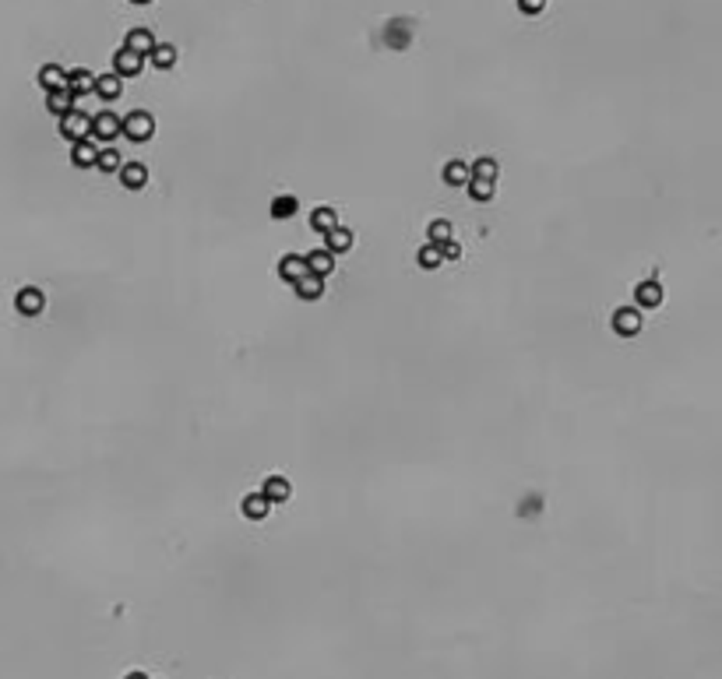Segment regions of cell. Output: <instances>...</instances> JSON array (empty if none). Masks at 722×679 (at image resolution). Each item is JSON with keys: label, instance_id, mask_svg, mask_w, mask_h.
I'll list each match as a JSON object with an SVG mask.
<instances>
[{"label": "cell", "instance_id": "8", "mask_svg": "<svg viewBox=\"0 0 722 679\" xmlns=\"http://www.w3.org/2000/svg\"><path fill=\"white\" fill-rule=\"evenodd\" d=\"M634 300H638V306H645V310H655L659 303H662V286L655 278H648V281H641V286L634 289Z\"/></svg>", "mask_w": 722, "mask_h": 679}, {"label": "cell", "instance_id": "18", "mask_svg": "<svg viewBox=\"0 0 722 679\" xmlns=\"http://www.w3.org/2000/svg\"><path fill=\"white\" fill-rule=\"evenodd\" d=\"M469 173H472V180H486V183H497V173H501V165H497V158H476L472 165H469Z\"/></svg>", "mask_w": 722, "mask_h": 679}, {"label": "cell", "instance_id": "10", "mask_svg": "<svg viewBox=\"0 0 722 679\" xmlns=\"http://www.w3.org/2000/svg\"><path fill=\"white\" fill-rule=\"evenodd\" d=\"M117 173H120V180H124L127 190H141V187L148 183V169H145L141 162H127V165L117 169Z\"/></svg>", "mask_w": 722, "mask_h": 679}, {"label": "cell", "instance_id": "9", "mask_svg": "<svg viewBox=\"0 0 722 679\" xmlns=\"http://www.w3.org/2000/svg\"><path fill=\"white\" fill-rule=\"evenodd\" d=\"M95 158H99V148H95V141H74L71 145V162L78 165V169H92L95 165Z\"/></svg>", "mask_w": 722, "mask_h": 679}, {"label": "cell", "instance_id": "7", "mask_svg": "<svg viewBox=\"0 0 722 679\" xmlns=\"http://www.w3.org/2000/svg\"><path fill=\"white\" fill-rule=\"evenodd\" d=\"M279 275L289 281V286H296V281H300L303 275H310V271H307V257H300V254H286V257L279 261Z\"/></svg>", "mask_w": 722, "mask_h": 679}, {"label": "cell", "instance_id": "3", "mask_svg": "<svg viewBox=\"0 0 722 679\" xmlns=\"http://www.w3.org/2000/svg\"><path fill=\"white\" fill-rule=\"evenodd\" d=\"M61 134L74 145V141H85L88 138V117L81 109H71V113H64L61 117Z\"/></svg>", "mask_w": 722, "mask_h": 679}, {"label": "cell", "instance_id": "4", "mask_svg": "<svg viewBox=\"0 0 722 679\" xmlns=\"http://www.w3.org/2000/svg\"><path fill=\"white\" fill-rule=\"evenodd\" d=\"M141 67H145V56H138V53H131V49H117V56H113V74H117L120 81H124V78H138Z\"/></svg>", "mask_w": 722, "mask_h": 679}, {"label": "cell", "instance_id": "29", "mask_svg": "<svg viewBox=\"0 0 722 679\" xmlns=\"http://www.w3.org/2000/svg\"><path fill=\"white\" fill-rule=\"evenodd\" d=\"M465 187H469V197H472V201H493V183H486V180H469Z\"/></svg>", "mask_w": 722, "mask_h": 679}, {"label": "cell", "instance_id": "16", "mask_svg": "<svg viewBox=\"0 0 722 679\" xmlns=\"http://www.w3.org/2000/svg\"><path fill=\"white\" fill-rule=\"evenodd\" d=\"M324 250L328 254H346V250H353V233L342 229V225H335L331 233H324Z\"/></svg>", "mask_w": 722, "mask_h": 679}, {"label": "cell", "instance_id": "25", "mask_svg": "<svg viewBox=\"0 0 722 679\" xmlns=\"http://www.w3.org/2000/svg\"><path fill=\"white\" fill-rule=\"evenodd\" d=\"M148 56H152V64H155L159 71H170V67L177 64V49H173L170 42H162V46H155V49H152Z\"/></svg>", "mask_w": 722, "mask_h": 679}, {"label": "cell", "instance_id": "33", "mask_svg": "<svg viewBox=\"0 0 722 679\" xmlns=\"http://www.w3.org/2000/svg\"><path fill=\"white\" fill-rule=\"evenodd\" d=\"M131 4H152V0H131Z\"/></svg>", "mask_w": 722, "mask_h": 679}, {"label": "cell", "instance_id": "30", "mask_svg": "<svg viewBox=\"0 0 722 679\" xmlns=\"http://www.w3.org/2000/svg\"><path fill=\"white\" fill-rule=\"evenodd\" d=\"M440 257H448V261H455V257H462V247H458L455 240H448V243H440Z\"/></svg>", "mask_w": 722, "mask_h": 679}, {"label": "cell", "instance_id": "6", "mask_svg": "<svg viewBox=\"0 0 722 679\" xmlns=\"http://www.w3.org/2000/svg\"><path fill=\"white\" fill-rule=\"evenodd\" d=\"M15 306H18V313H25V317H39L42 310H46V296H42V289H22L18 296H15Z\"/></svg>", "mask_w": 722, "mask_h": 679}, {"label": "cell", "instance_id": "27", "mask_svg": "<svg viewBox=\"0 0 722 679\" xmlns=\"http://www.w3.org/2000/svg\"><path fill=\"white\" fill-rule=\"evenodd\" d=\"M95 165L102 169V173H117V169L124 165V158H120V152H117V148H102V152H99V158H95Z\"/></svg>", "mask_w": 722, "mask_h": 679}, {"label": "cell", "instance_id": "15", "mask_svg": "<svg viewBox=\"0 0 722 679\" xmlns=\"http://www.w3.org/2000/svg\"><path fill=\"white\" fill-rule=\"evenodd\" d=\"M67 92L78 99V95H88V92H95V74L92 71H85V67H78V71H71L67 74Z\"/></svg>", "mask_w": 722, "mask_h": 679}, {"label": "cell", "instance_id": "21", "mask_svg": "<svg viewBox=\"0 0 722 679\" xmlns=\"http://www.w3.org/2000/svg\"><path fill=\"white\" fill-rule=\"evenodd\" d=\"M310 225H314L317 233H331V229L339 225L335 208H324V204H321V208H314V211H310Z\"/></svg>", "mask_w": 722, "mask_h": 679}, {"label": "cell", "instance_id": "19", "mask_svg": "<svg viewBox=\"0 0 722 679\" xmlns=\"http://www.w3.org/2000/svg\"><path fill=\"white\" fill-rule=\"evenodd\" d=\"M46 109L57 113V117H64V113L74 109V95H71L67 88H61V92H46Z\"/></svg>", "mask_w": 722, "mask_h": 679}, {"label": "cell", "instance_id": "12", "mask_svg": "<svg viewBox=\"0 0 722 679\" xmlns=\"http://www.w3.org/2000/svg\"><path fill=\"white\" fill-rule=\"evenodd\" d=\"M261 496H264L268 503H286V500H289V482H286L282 475H268L264 486H261Z\"/></svg>", "mask_w": 722, "mask_h": 679}, {"label": "cell", "instance_id": "2", "mask_svg": "<svg viewBox=\"0 0 722 679\" xmlns=\"http://www.w3.org/2000/svg\"><path fill=\"white\" fill-rule=\"evenodd\" d=\"M113 138H120V117H113V113L88 117V141H113Z\"/></svg>", "mask_w": 722, "mask_h": 679}, {"label": "cell", "instance_id": "32", "mask_svg": "<svg viewBox=\"0 0 722 679\" xmlns=\"http://www.w3.org/2000/svg\"><path fill=\"white\" fill-rule=\"evenodd\" d=\"M124 679H148V676H145V672H127Z\"/></svg>", "mask_w": 722, "mask_h": 679}, {"label": "cell", "instance_id": "24", "mask_svg": "<svg viewBox=\"0 0 722 679\" xmlns=\"http://www.w3.org/2000/svg\"><path fill=\"white\" fill-rule=\"evenodd\" d=\"M296 208H300V201L293 194H279V197L271 201V218H293Z\"/></svg>", "mask_w": 722, "mask_h": 679}, {"label": "cell", "instance_id": "20", "mask_svg": "<svg viewBox=\"0 0 722 679\" xmlns=\"http://www.w3.org/2000/svg\"><path fill=\"white\" fill-rule=\"evenodd\" d=\"M293 293L300 296V300H317L321 293H324V278H317V275H303L296 286H293Z\"/></svg>", "mask_w": 722, "mask_h": 679}, {"label": "cell", "instance_id": "28", "mask_svg": "<svg viewBox=\"0 0 722 679\" xmlns=\"http://www.w3.org/2000/svg\"><path fill=\"white\" fill-rule=\"evenodd\" d=\"M416 261H419V268H426V271H430V268H440V261H444V257H440V247L426 243V247H419V257H416Z\"/></svg>", "mask_w": 722, "mask_h": 679}, {"label": "cell", "instance_id": "5", "mask_svg": "<svg viewBox=\"0 0 722 679\" xmlns=\"http://www.w3.org/2000/svg\"><path fill=\"white\" fill-rule=\"evenodd\" d=\"M613 331H617L620 338H634V334L641 331V313H638V306H620V310L613 313Z\"/></svg>", "mask_w": 722, "mask_h": 679}, {"label": "cell", "instance_id": "17", "mask_svg": "<svg viewBox=\"0 0 722 679\" xmlns=\"http://www.w3.org/2000/svg\"><path fill=\"white\" fill-rule=\"evenodd\" d=\"M240 507H243V514H247L250 521H261V518H268V511H271V503H268L261 493H247Z\"/></svg>", "mask_w": 722, "mask_h": 679}, {"label": "cell", "instance_id": "22", "mask_svg": "<svg viewBox=\"0 0 722 679\" xmlns=\"http://www.w3.org/2000/svg\"><path fill=\"white\" fill-rule=\"evenodd\" d=\"M444 180H448L451 187H465V183L472 180L469 162H458V158H455V162H448V165H444Z\"/></svg>", "mask_w": 722, "mask_h": 679}, {"label": "cell", "instance_id": "13", "mask_svg": "<svg viewBox=\"0 0 722 679\" xmlns=\"http://www.w3.org/2000/svg\"><path fill=\"white\" fill-rule=\"evenodd\" d=\"M307 271H310V275H317V278L331 275V271H335V254H328L324 247H321V250H314V254H307Z\"/></svg>", "mask_w": 722, "mask_h": 679}, {"label": "cell", "instance_id": "1", "mask_svg": "<svg viewBox=\"0 0 722 679\" xmlns=\"http://www.w3.org/2000/svg\"><path fill=\"white\" fill-rule=\"evenodd\" d=\"M120 134L131 138V141H148L155 134V117L145 113V109H134V113H127V117L120 120Z\"/></svg>", "mask_w": 722, "mask_h": 679}, {"label": "cell", "instance_id": "23", "mask_svg": "<svg viewBox=\"0 0 722 679\" xmlns=\"http://www.w3.org/2000/svg\"><path fill=\"white\" fill-rule=\"evenodd\" d=\"M95 92H99L102 99H120L124 81H120L117 74H102V78H95Z\"/></svg>", "mask_w": 722, "mask_h": 679}, {"label": "cell", "instance_id": "26", "mask_svg": "<svg viewBox=\"0 0 722 679\" xmlns=\"http://www.w3.org/2000/svg\"><path fill=\"white\" fill-rule=\"evenodd\" d=\"M426 236H430V243H433V247L448 243V240H451V222H444V218H433V222H430V229H426Z\"/></svg>", "mask_w": 722, "mask_h": 679}, {"label": "cell", "instance_id": "11", "mask_svg": "<svg viewBox=\"0 0 722 679\" xmlns=\"http://www.w3.org/2000/svg\"><path fill=\"white\" fill-rule=\"evenodd\" d=\"M39 85L46 92H61V88H67V71L57 64H46V67H39Z\"/></svg>", "mask_w": 722, "mask_h": 679}, {"label": "cell", "instance_id": "31", "mask_svg": "<svg viewBox=\"0 0 722 679\" xmlns=\"http://www.w3.org/2000/svg\"><path fill=\"white\" fill-rule=\"evenodd\" d=\"M518 8H522L525 15H539V11L546 8V0H518Z\"/></svg>", "mask_w": 722, "mask_h": 679}, {"label": "cell", "instance_id": "14", "mask_svg": "<svg viewBox=\"0 0 722 679\" xmlns=\"http://www.w3.org/2000/svg\"><path fill=\"white\" fill-rule=\"evenodd\" d=\"M124 49H131V53H138V56H148V53L155 49V39H152L148 28H134V32H127Z\"/></svg>", "mask_w": 722, "mask_h": 679}]
</instances>
